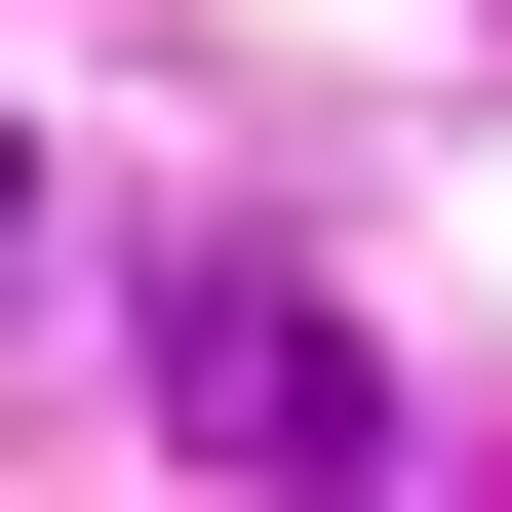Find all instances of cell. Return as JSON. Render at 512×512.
<instances>
[{"mask_svg": "<svg viewBox=\"0 0 512 512\" xmlns=\"http://www.w3.org/2000/svg\"><path fill=\"white\" fill-rule=\"evenodd\" d=\"M158 434L237 473V512H355V473H394V355H355L276 237H197V276H158Z\"/></svg>", "mask_w": 512, "mask_h": 512, "instance_id": "1", "label": "cell"}, {"mask_svg": "<svg viewBox=\"0 0 512 512\" xmlns=\"http://www.w3.org/2000/svg\"><path fill=\"white\" fill-rule=\"evenodd\" d=\"M0 197H40V158H0Z\"/></svg>", "mask_w": 512, "mask_h": 512, "instance_id": "2", "label": "cell"}]
</instances>
